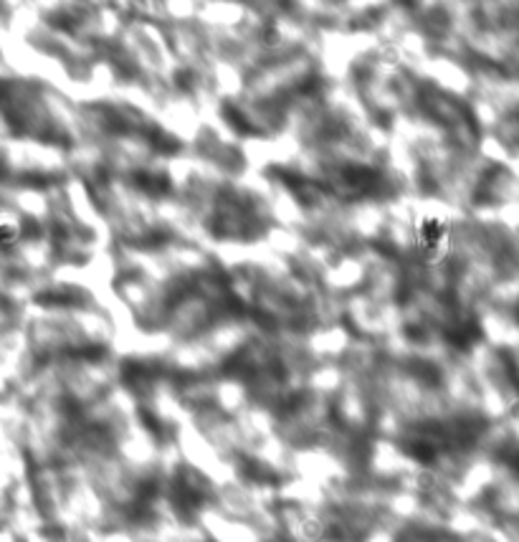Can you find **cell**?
Instances as JSON below:
<instances>
[{
    "label": "cell",
    "instance_id": "cell-1",
    "mask_svg": "<svg viewBox=\"0 0 519 542\" xmlns=\"http://www.w3.org/2000/svg\"><path fill=\"white\" fill-rule=\"evenodd\" d=\"M449 243V223L444 218H423L415 228V246L428 259H439Z\"/></svg>",
    "mask_w": 519,
    "mask_h": 542
},
{
    "label": "cell",
    "instance_id": "cell-2",
    "mask_svg": "<svg viewBox=\"0 0 519 542\" xmlns=\"http://www.w3.org/2000/svg\"><path fill=\"white\" fill-rule=\"evenodd\" d=\"M18 238V228L11 223H0V246H11Z\"/></svg>",
    "mask_w": 519,
    "mask_h": 542
}]
</instances>
